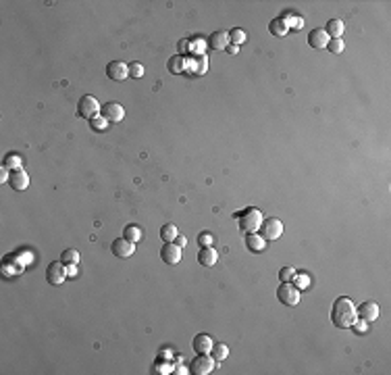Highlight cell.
<instances>
[{
	"instance_id": "obj_29",
	"label": "cell",
	"mask_w": 391,
	"mask_h": 375,
	"mask_svg": "<svg viewBox=\"0 0 391 375\" xmlns=\"http://www.w3.org/2000/svg\"><path fill=\"white\" fill-rule=\"evenodd\" d=\"M291 284L302 292V290H306L308 286H310V277H308L306 273H295V275H293V279H291Z\"/></svg>"
},
{
	"instance_id": "obj_4",
	"label": "cell",
	"mask_w": 391,
	"mask_h": 375,
	"mask_svg": "<svg viewBox=\"0 0 391 375\" xmlns=\"http://www.w3.org/2000/svg\"><path fill=\"white\" fill-rule=\"evenodd\" d=\"M102 111L100 102L96 100V96H81L79 104H77V115L84 117V119H94L98 117V113Z\"/></svg>"
},
{
	"instance_id": "obj_24",
	"label": "cell",
	"mask_w": 391,
	"mask_h": 375,
	"mask_svg": "<svg viewBox=\"0 0 391 375\" xmlns=\"http://www.w3.org/2000/svg\"><path fill=\"white\" fill-rule=\"evenodd\" d=\"M210 353H212V359H215L217 363L225 361V359H227V355H229V346L227 344H212Z\"/></svg>"
},
{
	"instance_id": "obj_26",
	"label": "cell",
	"mask_w": 391,
	"mask_h": 375,
	"mask_svg": "<svg viewBox=\"0 0 391 375\" xmlns=\"http://www.w3.org/2000/svg\"><path fill=\"white\" fill-rule=\"evenodd\" d=\"M246 40H248V33H246L244 29L235 27V29H231V31H229V42H231V44L240 46V44H244Z\"/></svg>"
},
{
	"instance_id": "obj_30",
	"label": "cell",
	"mask_w": 391,
	"mask_h": 375,
	"mask_svg": "<svg viewBox=\"0 0 391 375\" xmlns=\"http://www.w3.org/2000/svg\"><path fill=\"white\" fill-rule=\"evenodd\" d=\"M283 19H285V23H287L289 29H302V27H304V19H302L300 15H285Z\"/></svg>"
},
{
	"instance_id": "obj_36",
	"label": "cell",
	"mask_w": 391,
	"mask_h": 375,
	"mask_svg": "<svg viewBox=\"0 0 391 375\" xmlns=\"http://www.w3.org/2000/svg\"><path fill=\"white\" fill-rule=\"evenodd\" d=\"M350 327H354V332H356V334H366V332H369V321H364V319L354 321Z\"/></svg>"
},
{
	"instance_id": "obj_7",
	"label": "cell",
	"mask_w": 391,
	"mask_h": 375,
	"mask_svg": "<svg viewBox=\"0 0 391 375\" xmlns=\"http://www.w3.org/2000/svg\"><path fill=\"white\" fill-rule=\"evenodd\" d=\"M260 229H262V238L264 240H279L281 233H283V221L277 219V217L264 219L262 225H260Z\"/></svg>"
},
{
	"instance_id": "obj_27",
	"label": "cell",
	"mask_w": 391,
	"mask_h": 375,
	"mask_svg": "<svg viewBox=\"0 0 391 375\" xmlns=\"http://www.w3.org/2000/svg\"><path fill=\"white\" fill-rule=\"evenodd\" d=\"M4 167L8 171H15V169H21V157L15 155V152H10V155L4 157Z\"/></svg>"
},
{
	"instance_id": "obj_13",
	"label": "cell",
	"mask_w": 391,
	"mask_h": 375,
	"mask_svg": "<svg viewBox=\"0 0 391 375\" xmlns=\"http://www.w3.org/2000/svg\"><path fill=\"white\" fill-rule=\"evenodd\" d=\"M8 184H10V188H13V190L23 192V190H27V188H29V175L23 171V169H15V171H10V180H8Z\"/></svg>"
},
{
	"instance_id": "obj_28",
	"label": "cell",
	"mask_w": 391,
	"mask_h": 375,
	"mask_svg": "<svg viewBox=\"0 0 391 375\" xmlns=\"http://www.w3.org/2000/svg\"><path fill=\"white\" fill-rule=\"evenodd\" d=\"M79 259H81V254H79L77 250H73V248L65 250V252H63V256H61V261H63L65 265H77V263H79Z\"/></svg>"
},
{
	"instance_id": "obj_18",
	"label": "cell",
	"mask_w": 391,
	"mask_h": 375,
	"mask_svg": "<svg viewBox=\"0 0 391 375\" xmlns=\"http://www.w3.org/2000/svg\"><path fill=\"white\" fill-rule=\"evenodd\" d=\"M268 31H270L275 38H285L287 31H289V27H287L285 19H283V17H277V19H272V21L268 23Z\"/></svg>"
},
{
	"instance_id": "obj_38",
	"label": "cell",
	"mask_w": 391,
	"mask_h": 375,
	"mask_svg": "<svg viewBox=\"0 0 391 375\" xmlns=\"http://www.w3.org/2000/svg\"><path fill=\"white\" fill-rule=\"evenodd\" d=\"M175 244H177V246H179V248H183V246L187 244V238H185V236H181V233H179V236H177V238H175Z\"/></svg>"
},
{
	"instance_id": "obj_22",
	"label": "cell",
	"mask_w": 391,
	"mask_h": 375,
	"mask_svg": "<svg viewBox=\"0 0 391 375\" xmlns=\"http://www.w3.org/2000/svg\"><path fill=\"white\" fill-rule=\"evenodd\" d=\"M185 65H187V58L183 56V54H175V56H171L169 58V63H167V69L171 73H181V71H185Z\"/></svg>"
},
{
	"instance_id": "obj_16",
	"label": "cell",
	"mask_w": 391,
	"mask_h": 375,
	"mask_svg": "<svg viewBox=\"0 0 391 375\" xmlns=\"http://www.w3.org/2000/svg\"><path fill=\"white\" fill-rule=\"evenodd\" d=\"M246 246H248V250L250 252H262L264 248H266V240L260 236V233H248L246 236Z\"/></svg>"
},
{
	"instance_id": "obj_8",
	"label": "cell",
	"mask_w": 391,
	"mask_h": 375,
	"mask_svg": "<svg viewBox=\"0 0 391 375\" xmlns=\"http://www.w3.org/2000/svg\"><path fill=\"white\" fill-rule=\"evenodd\" d=\"M102 117L109 123H119V121H123V117H125V109L121 107L119 102H106V104H102Z\"/></svg>"
},
{
	"instance_id": "obj_14",
	"label": "cell",
	"mask_w": 391,
	"mask_h": 375,
	"mask_svg": "<svg viewBox=\"0 0 391 375\" xmlns=\"http://www.w3.org/2000/svg\"><path fill=\"white\" fill-rule=\"evenodd\" d=\"M329 33L325 31V29H312L310 33H308V44L312 46V48H316V50H323V48H327V44H329Z\"/></svg>"
},
{
	"instance_id": "obj_23",
	"label": "cell",
	"mask_w": 391,
	"mask_h": 375,
	"mask_svg": "<svg viewBox=\"0 0 391 375\" xmlns=\"http://www.w3.org/2000/svg\"><path fill=\"white\" fill-rule=\"evenodd\" d=\"M179 236V231H177V227L173 223H167L160 227V240L162 242H175V238Z\"/></svg>"
},
{
	"instance_id": "obj_39",
	"label": "cell",
	"mask_w": 391,
	"mask_h": 375,
	"mask_svg": "<svg viewBox=\"0 0 391 375\" xmlns=\"http://www.w3.org/2000/svg\"><path fill=\"white\" fill-rule=\"evenodd\" d=\"M77 275V267L75 265H67V277H75Z\"/></svg>"
},
{
	"instance_id": "obj_12",
	"label": "cell",
	"mask_w": 391,
	"mask_h": 375,
	"mask_svg": "<svg viewBox=\"0 0 391 375\" xmlns=\"http://www.w3.org/2000/svg\"><path fill=\"white\" fill-rule=\"evenodd\" d=\"M356 315H360V319H364V321H377L379 319V315H381V309H379V304L377 302H364V304H360V307L356 309Z\"/></svg>"
},
{
	"instance_id": "obj_31",
	"label": "cell",
	"mask_w": 391,
	"mask_h": 375,
	"mask_svg": "<svg viewBox=\"0 0 391 375\" xmlns=\"http://www.w3.org/2000/svg\"><path fill=\"white\" fill-rule=\"evenodd\" d=\"M327 48H329V52H331V54H341V52H343V48H346V44H343V40H341V38H339V40H329Z\"/></svg>"
},
{
	"instance_id": "obj_1",
	"label": "cell",
	"mask_w": 391,
	"mask_h": 375,
	"mask_svg": "<svg viewBox=\"0 0 391 375\" xmlns=\"http://www.w3.org/2000/svg\"><path fill=\"white\" fill-rule=\"evenodd\" d=\"M331 319H333L335 327L346 330V327H350L354 321H356V304L346 296H339L333 302V309H331Z\"/></svg>"
},
{
	"instance_id": "obj_40",
	"label": "cell",
	"mask_w": 391,
	"mask_h": 375,
	"mask_svg": "<svg viewBox=\"0 0 391 375\" xmlns=\"http://www.w3.org/2000/svg\"><path fill=\"white\" fill-rule=\"evenodd\" d=\"M154 369H162L160 373H171V367L167 365V363H162V365H160V363H156V367H154Z\"/></svg>"
},
{
	"instance_id": "obj_5",
	"label": "cell",
	"mask_w": 391,
	"mask_h": 375,
	"mask_svg": "<svg viewBox=\"0 0 391 375\" xmlns=\"http://www.w3.org/2000/svg\"><path fill=\"white\" fill-rule=\"evenodd\" d=\"M277 298L283 304H287V307H295V304H300V290L291 281H281V286L277 290Z\"/></svg>"
},
{
	"instance_id": "obj_19",
	"label": "cell",
	"mask_w": 391,
	"mask_h": 375,
	"mask_svg": "<svg viewBox=\"0 0 391 375\" xmlns=\"http://www.w3.org/2000/svg\"><path fill=\"white\" fill-rule=\"evenodd\" d=\"M192 348L196 353H210L212 350V338L208 334H198L192 342Z\"/></svg>"
},
{
	"instance_id": "obj_2",
	"label": "cell",
	"mask_w": 391,
	"mask_h": 375,
	"mask_svg": "<svg viewBox=\"0 0 391 375\" xmlns=\"http://www.w3.org/2000/svg\"><path fill=\"white\" fill-rule=\"evenodd\" d=\"M238 219H240V229L244 233H254L262 225V215L256 208H246L242 215H238Z\"/></svg>"
},
{
	"instance_id": "obj_3",
	"label": "cell",
	"mask_w": 391,
	"mask_h": 375,
	"mask_svg": "<svg viewBox=\"0 0 391 375\" xmlns=\"http://www.w3.org/2000/svg\"><path fill=\"white\" fill-rule=\"evenodd\" d=\"M215 359H212L208 353H198V357L189 363V373H196V375H208L215 371Z\"/></svg>"
},
{
	"instance_id": "obj_34",
	"label": "cell",
	"mask_w": 391,
	"mask_h": 375,
	"mask_svg": "<svg viewBox=\"0 0 391 375\" xmlns=\"http://www.w3.org/2000/svg\"><path fill=\"white\" fill-rule=\"evenodd\" d=\"M293 275H295V269L293 267H283L281 271H279V279L281 281H291Z\"/></svg>"
},
{
	"instance_id": "obj_15",
	"label": "cell",
	"mask_w": 391,
	"mask_h": 375,
	"mask_svg": "<svg viewBox=\"0 0 391 375\" xmlns=\"http://www.w3.org/2000/svg\"><path fill=\"white\" fill-rule=\"evenodd\" d=\"M198 261H200V265H204V267H212V265H217V261H219V252L212 248V246H204V248L198 252Z\"/></svg>"
},
{
	"instance_id": "obj_32",
	"label": "cell",
	"mask_w": 391,
	"mask_h": 375,
	"mask_svg": "<svg viewBox=\"0 0 391 375\" xmlns=\"http://www.w3.org/2000/svg\"><path fill=\"white\" fill-rule=\"evenodd\" d=\"M106 125H109V121L104 119V117H94V119H90V127L94 132H102L106 130Z\"/></svg>"
},
{
	"instance_id": "obj_20",
	"label": "cell",
	"mask_w": 391,
	"mask_h": 375,
	"mask_svg": "<svg viewBox=\"0 0 391 375\" xmlns=\"http://www.w3.org/2000/svg\"><path fill=\"white\" fill-rule=\"evenodd\" d=\"M325 31L329 33L331 40H339L343 33H346V25H343L341 19H331V21L327 23V29H325Z\"/></svg>"
},
{
	"instance_id": "obj_10",
	"label": "cell",
	"mask_w": 391,
	"mask_h": 375,
	"mask_svg": "<svg viewBox=\"0 0 391 375\" xmlns=\"http://www.w3.org/2000/svg\"><path fill=\"white\" fill-rule=\"evenodd\" d=\"M106 75L113 81H123L129 77V65H125L123 61H111L106 65Z\"/></svg>"
},
{
	"instance_id": "obj_17",
	"label": "cell",
	"mask_w": 391,
	"mask_h": 375,
	"mask_svg": "<svg viewBox=\"0 0 391 375\" xmlns=\"http://www.w3.org/2000/svg\"><path fill=\"white\" fill-rule=\"evenodd\" d=\"M23 271V265L19 263L17 256H6L4 263H2V273L6 277H13V275H19Z\"/></svg>"
},
{
	"instance_id": "obj_21",
	"label": "cell",
	"mask_w": 391,
	"mask_h": 375,
	"mask_svg": "<svg viewBox=\"0 0 391 375\" xmlns=\"http://www.w3.org/2000/svg\"><path fill=\"white\" fill-rule=\"evenodd\" d=\"M229 44H231L229 42V31H215L210 36V46L215 50H225Z\"/></svg>"
},
{
	"instance_id": "obj_35",
	"label": "cell",
	"mask_w": 391,
	"mask_h": 375,
	"mask_svg": "<svg viewBox=\"0 0 391 375\" xmlns=\"http://www.w3.org/2000/svg\"><path fill=\"white\" fill-rule=\"evenodd\" d=\"M198 242H200V246H212V242H215V236H212L210 231H202L200 233V238H198Z\"/></svg>"
},
{
	"instance_id": "obj_41",
	"label": "cell",
	"mask_w": 391,
	"mask_h": 375,
	"mask_svg": "<svg viewBox=\"0 0 391 375\" xmlns=\"http://www.w3.org/2000/svg\"><path fill=\"white\" fill-rule=\"evenodd\" d=\"M225 50H229L231 54H238V52H240V46H235V44H229V46H227V48H225Z\"/></svg>"
},
{
	"instance_id": "obj_33",
	"label": "cell",
	"mask_w": 391,
	"mask_h": 375,
	"mask_svg": "<svg viewBox=\"0 0 391 375\" xmlns=\"http://www.w3.org/2000/svg\"><path fill=\"white\" fill-rule=\"evenodd\" d=\"M141 75H144V65H141V63H131V65H129V77H141Z\"/></svg>"
},
{
	"instance_id": "obj_6",
	"label": "cell",
	"mask_w": 391,
	"mask_h": 375,
	"mask_svg": "<svg viewBox=\"0 0 391 375\" xmlns=\"http://www.w3.org/2000/svg\"><path fill=\"white\" fill-rule=\"evenodd\" d=\"M46 279H48V284H52V286H61L67 279V265L63 261L50 263L48 269H46Z\"/></svg>"
},
{
	"instance_id": "obj_11",
	"label": "cell",
	"mask_w": 391,
	"mask_h": 375,
	"mask_svg": "<svg viewBox=\"0 0 391 375\" xmlns=\"http://www.w3.org/2000/svg\"><path fill=\"white\" fill-rule=\"evenodd\" d=\"M111 250H113L115 256H119V259H129L131 254H135V244L129 242L127 238H119V240L113 242Z\"/></svg>"
},
{
	"instance_id": "obj_42",
	"label": "cell",
	"mask_w": 391,
	"mask_h": 375,
	"mask_svg": "<svg viewBox=\"0 0 391 375\" xmlns=\"http://www.w3.org/2000/svg\"><path fill=\"white\" fill-rule=\"evenodd\" d=\"M175 373H181V375H185V373H189V367H177V371Z\"/></svg>"
},
{
	"instance_id": "obj_9",
	"label": "cell",
	"mask_w": 391,
	"mask_h": 375,
	"mask_svg": "<svg viewBox=\"0 0 391 375\" xmlns=\"http://www.w3.org/2000/svg\"><path fill=\"white\" fill-rule=\"evenodd\" d=\"M160 259L167 265H177L181 261V248L175 242H164L160 248Z\"/></svg>"
},
{
	"instance_id": "obj_37",
	"label": "cell",
	"mask_w": 391,
	"mask_h": 375,
	"mask_svg": "<svg viewBox=\"0 0 391 375\" xmlns=\"http://www.w3.org/2000/svg\"><path fill=\"white\" fill-rule=\"evenodd\" d=\"M206 65H208V56H206V54H202V56H200V61H198V69H196V73H198V75H204V73H206Z\"/></svg>"
},
{
	"instance_id": "obj_25",
	"label": "cell",
	"mask_w": 391,
	"mask_h": 375,
	"mask_svg": "<svg viewBox=\"0 0 391 375\" xmlns=\"http://www.w3.org/2000/svg\"><path fill=\"white\" fill-rule=\"evenodd\" d=\"M123 238H127L129 242H139L141 240V229L137 227V225H127L125 229H123Z\"/></svg>"
}]
</instances>
